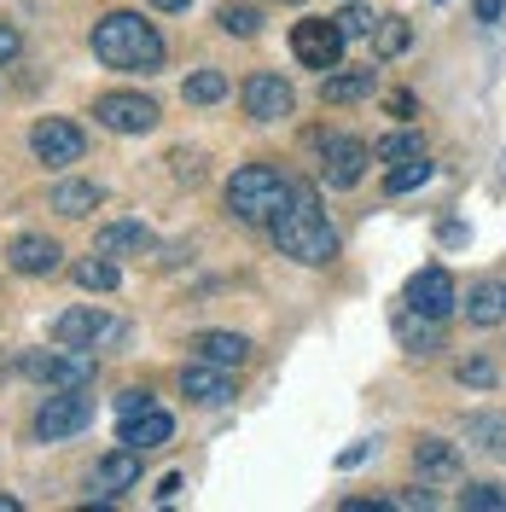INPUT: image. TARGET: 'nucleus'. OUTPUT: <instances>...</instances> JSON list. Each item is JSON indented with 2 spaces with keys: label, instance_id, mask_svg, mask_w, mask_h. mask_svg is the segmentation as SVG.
<instances>
[{
  "label": "nucleus",
  "instance_id": "nucleus-1",
  "mask_svg": "<svg viewBox=\"0 0 506 512\" xmlns=\"http://www.w3.org/2000/svg\"><path fill=\"white\" fill-rule=\"evenodd\" d=\"M94 59L105 70H128V76H152L163 70V35L140 18V12H105L94 24Z\"/></svg>",
  "mask_w": 506,
  "mask_h": 512
},
{
  "label": "nucleus",
  "instance_id": "nucleus-2",
  "mask_svg": "<svg viewBox=\"0 0 506 512\" xmlns=\"http://www.w3.org/2000/svg\"><path fill=\"white\" fill-rule=\"evenodd\" d=\"M268 227H274V245H280V256L303 262V268H326V262L338 256V227L315 210V198H291V204H285Z\"/></svg>",
  "mask_w": 506,
  "mask_h": 512
},
{
  "label": "nucleus",
  "instance_id": "nucleus-3",
  "mask_svg": "<svg viewBox=\"0 0 506 512\" xmlns=\"http://www.w3.org/2000/svg\"><path fill=\"white\" fill-rule=\"evenodd\" d=\"M291 198H297V187L285 181L274 163H245V169H233V181H227V210H233L239 222H274Z\"/></svg>",
  "mask_w": 506,
  "mask_h": 512
},
{
  "label": "nucleus",
  "instance_id": "nucleus-4",
  "mask_svg": "<svg viewBox=\"0 0 506 512\" xmlns=\"http://www.w3.org/2000/svg\"><path fill=\"white\" fill-rule=\"evenodd\" d=\"M18 373L47 390H88L99 373L94 350H76V344H59V350H24L18 355Z\"/></svg>",
  "mask_w": 506,
  "mask_h": 512
},
{
  "label": "nucleus",
  "instance_id": "nucleus-5",
  "mask_svg": "<svg viewBox=\"0 0 506 512\" xmlns=\"http://www.w3.org/2000/svg\"><path fill=\"white\" fill-rule=\"evenodd\" d=\"M94 425V396L88 390H53L41 408H35V437L41 443H64V437H76V431H88Z\"/></svg>",
  "mask_w": 506,
  "mask_h": 512
},
{
  "label": "nucleus",
  "instance_id": "nucleus-6",
  "mask_svg": "<svg viewBox=\"0 0 506 512\" xmlns=\"http://www.w3.org/2000/svg\"><path fill=\"white\" fill-rule=\"evenodd\" d=\"M30 152L47 169H70V163H82V152H88V134L70 123V117H41L30 128Z\"/></svg>",
  "mask_w": 506,
  "mask_h": 512
},
{
  "label": "nucleus",
  "instance_id": "nucleus-7",
  "mask_svg": "<svg viewBox=\"0 0 506 512\" xmlns=\"http://www.w3.org/2000/svg\"><path fill=\"white\" fill-rule=\"evenodd\" d=\"M117 338H128L123 320L99 315L94 303H82V309H64L59 320H53V344H76V350H99V344H117Z\"/></svg>",
  "mask_w": 506,
  "mask_h": 512
},
{
  "label": "nucleus",
  "instance_id": "nucleus-8",
  "mask_svg": "<svg viewBox=\"0 0 506 512\" xmlns=\"http://www.w3.org/2000/svg\"><path fill=\"white\" fill-rule=\"evenodd\" d=\"M94 117H99V128H111V134H152V128H158V99L117 88V94L94 99Z\"/></svg>",
  "mask_w": 506,
  "mask_h": 512
},
{
  "label": "nucleus",
  "instance_id": "nucleus-9",
  "mask_svg": "<svg viewBox=\"0 0 506 512\" xmlns=\"http://www.w3.org/2000/svg\"><path fill=\"white\" fill-rule=\"evenodd\" d=\"M291 53H297V64H309V70H338V59H344V30L332 24V18H303L297 30H291Z\"/></svg>",
  "mask_w": 506,
  "mask_h": 512
},
{
  "label": "nucleus",
  "instance_id": "nucleus-10",
  "mask_svg": "<svg viewBox=\"0 0 506 512\" xmlns=\"http://www.w3.org/2000/svg\"><path fill=\"white\" fill-rule=\"evenodd\" d=\"M408 309L413 315H431V320H448L460 309V291H454V274L448 268H419L408 280Z\"/></svg>",
  "mask_w": 506,
  "mask_h": 512
},
{
  "label": "nucleus",
  "instance_id": "nucleus-11",
  "mask_svg": "<svg viewBox=\"0 0 506 512\" xmlns=\"http://www.w3.org/2000/svg\"><path fill=\"white\" fill-rule=\"evenodd\" d=\"M367 163H373V146H367V140H349V134H338V140H326L320 175H326V187H332V192H349L361 175H367Z\"/></svg>",
  "mask_w": 506,
  "mask_h": 512
},
{
  "label": "nucleus",
  "instance_id": "nucleus-12",
  "mask_svg": "<svg viewBox=\"0 0 506 512\" xmlns=\"http://www.w3.org/2000/svg\"><path fill=\"white\" fill-rule=\"evenodd\" d=\"M291 105H297V94H291L285 76H274V70L245 76V117H256V123H280V117H291Z\"/></svg>",
  "mask_w": 506,
  "mask_h": 512
},
{
  "label": "nucleus",
  "instance_id": "nucleus-13",
  "mask_svg": "<svg viewBox=\"0 0 506 512\" xmlns=\"http://www.w3.org/2000/svg\"><path fill=\"white\" fill-rule=\"evenodd\" d=\"M181 390H187L198 408H222V402H233V367H216V361H187L181 367Z\"/></svg>",
  "mask_w": 506,
  "mask_h": 512
},
{
  "label": "nucleus",
  "instance_id": "nucleus-14",
  "mask_svg": "<svg viewBox=\"0 0 506 512\" xmlns=\"http://www.w3.org/2000/svg\"><path fill=\"white\" fill-rule=\"evenodd\" d=\"M59 239H47V233H18L12 239V251H6V262H12V274H24V280H47V274H59Z\"/></svg>",
  "mask_w": 506,
  "mask_h": 512
},
{
  "label": "nucleus",
  "instance_id": "nucleus-15",
  "mask_svg": "<svg viewBox=\"0 0 506 512\" xmlns=\"http://www.w3.org/2000/svg\"><path fill=\"white\" fill-rule=\"evenodd\" d=\"M169 437H175V419L163 414L158 402H152V408H140V414H123V425H117V443L140 448V454H146V448H163Z\"/></svg>",
  "mask_w": 506,
  "mask_h": 512
},
{
  "label": "nucleus",
  "instance_id": "nucleus-16",
  "mask_svg": "<svg viewBox=\"0 0 506 512\" xmlns=\"http://www.w3.org/2000/svg\"><path fill=\"white\" fill-rule=\"evenodd\" d=\"M134 483H140V448H111V454L94 466V489H99L105 507H111L123 489H134Z\"/></svg>",
  "mask_w": 506,
  "mask_h": 512
},
{
  "label": "nucleus",
  "instance_id": "nucleus-17",
  "mask_svg": "<svg viewBox=\"0 0 506 512\" xmlns=\"http://www.w3.org/2000/svg\"><path fill=\"white\" fill-rule=\"evenodd\" d=\"M94 251L117 262V256H146V251H158V239H152V227H140V222H111V227H99Z\"/></svg>",
  "mask_w": 506,
  "mask_h": 512
},
{
  "label": "nucleus",
  "instance_id": "nucleus-18",
  "mask_svg": "<svg viewBox=\"0 0 506 512\" xmlns=\"http://www.w3.org/2000/svg\"><path fill=\"white\" fill-rule=\"evenodd\" d=\"M379 88V70L367 64V70H326V82H320V99L326 105H355V99H367Z\"/></svg>",
  "mask_w": 506,
  "mask_h": 512
},
{
  "label": "nucleus",
  "instance_id": "nucleus-19",
  "mask_svg": "<svg viewBox=\"0 0 506 512\" xmlns=\"http://www.w3.org/2000/svg\"><path fill=\"white\" fill-rule=\"evenodd\" d=\"M413 472L419 478H454L460 472V448L443 443V437H419L413 443Z\"/></svg>",
  "mask_w": 506,
  "mask_h": 512
},
{
  "label": "nucleus",
  "instance_id": "nucleus-20",
  "mask_svg": "<svg viewBox=\"0 0 506 512\" xmlns=\"http://www.w3.org/2000/svg\"><path fill=\"white\" fill-rule=\"evenodd\" d=\"M460 309H466L472 326H501V320H506V286H501V280H477V286L466 291V303H460Z\"/></svg>",
  "mask_w": 506,
  "mask_h": 512
},
{
  "label": "nucleus",
  "instance_id": "nucleus-21",
  "mask_svg": "<svg viewBox=\"0 0 506 512\" xmlns=\"http://www.w3.org/2000/svg\"><path fill=\"white\" fill-rule=\"evenodd\" d=\"M99 204H105V187H99V181H59V187H53V210L70 216V222L94 216Z\"/></svg>",
  "mask_w": 506,
  "mask_h": 512
},
{
  "label": "nucleus",
  "instance_id": "nucleus-22",
  "mask_svg": "<svg viewBox=\"0 0 506 512\" xmlns=\"http://www.w3.org/2000/svg\"><path fill=\"white\" fill-rule=\"evenodd\" d=\"M192 350L204 355V361H216V367H245L251 338H245V332H198V344H192Z\"/></svg>",
  "mask_w": 506,
  "mask_h": 512
},
{
  "label": "nucleus",
  "instance_id": "nucleus-23",
  "mask_svg": "<svg viewBox=\"0 0 506 512\" xmlns=\"http://www.w3.org/2000/svg\"><path fill=\"white\" fill-rule=\"evenodd\" d=\"M396 338H402V350H408V355H437V350H443L437 320H431V315H413V309L396 320Z\"/></svg>",
  "mask_w": 506,
  "mask_h": 512
},
{
  "label": "nucleus",
  "instance_id": "nucleus-24",
  "mask_svg": "<svg viewBox=\"0 0 506 512\" xmlns=\"http://www.w3.org/2000/svg\"><path fill=\"white\" fill-rule=\"evenodd\" d=\"M466 443H477L483 454H506V414H472L466 419Z\"/></svg>",
  "mask_w": 506,
  "mask_h": 512
},
{
  "label": "nucleus",
  "instance_id": "nucleus-25",
  "mask_svg": "<svg viewBox=\"0 0 506 512\" xmlns=\"http://www.w3.org/2000/svg\"><path fill=\"white\" fill-rule=\"evenodd\" d=\"M227 88H233L227 70H192L181 94H187V105H216V99H227Z\"/></svg>",
  "mask_w": 506,
  "mask_h": 512
},
{
  "label": "nucleus",
  "instance_id": "nucleus-26",
  "mask_svg": "<svg viewBox=\"0 0 506 512\" xmlns=\"http://www.w3.org/2000/svg\"><path fill=\"white\" fill-rule=\"evenodd\" d=\"M117 280H123V274H117V262H111V256H88V262H76V286L82 291H117Z\"/></svg>",
  "mask_w": 506,
  "mask_h": 512
},
{
  "label": "nucleus",
  "instance_id": "nucleus-27",
  "mask_svg": "<svg viewBox=\"0 0 506 512\" xmlns=\"http://www.w3.org/2000/svg\"><path fill=\"white\" fill-rule=\"evenodd\" d=\"M408 158H425V140L402 128V134H384L379 146H373V163H408Z\"/></svg>",
  "mask_w": 506,
  "mask_h": 512
},
{
  "label": "nucleus",
  "instance_id": "nucleus-28",
  "mask_svg": "<svg viewBox=\"0 0 506 512\" xmlns=\"http://www.w3.org/2000/svg\"><path fill=\"white\" fill-rule=\"evenodd\" d=\"M460 507L466 512H506V483H466L460 489Z\"/></svg>",
  "mask_w": 506,
  "mask_h": 512
},
{
  "label": "nucleus",
  "instance_id": "nucleus-29",
  "mask_svg": "<svg viewBox=\"0 0 506 512\" xmlns=\"http://www.w3.org/2000/svg\"><path fill=\"white\" fill-rule=\"evenodd\" d=\"M216 24H222L227 35H239V41H251V35L262 30V12H256V6H233V0H227L222 12H216Z\"/></svg>",
  "mask_w": 506,
  "mask_h": 512
},
{
  "label": "nucleus",
  "instance_id": "nucleus-30",
  "mask_svg": "<svg viewBox=\"0 0 506 512\" xmlns=\"http://www.w3.org/2000/svg\"><path fill=\"white\" fill-rule=\"evenodd\" d=\"M425 181H431V163L408 158V163H396V169L384 175V192H413V187H425Z\"/></svg>",
  "mask_w": 506,
  "mask_h": 512
},
{
  "label": "nucleus",
  "instance_id": "nucleus-31",
  "mask_svg": "<svg viewBox=\"0 0 506 512\" xmlns=\"http://www.w3.org/2000/svg\"><path fill=\"white\" fill-rule=\"evenodd\" d=\"M379 59H396V53H408V41H413V30H408V18H379Z\"/></svg>",
  "mask_w": 506,
  "mask_h": 512
},
{
  "label": "nucleus",
  "instance_id": "nucleus-32",
  "mask_svg": "<svg viewBox=\"0 0 506 512\" xmlns=\"http://www.w3.org/2000/svg\"><path fill=\"white\" fill-rule=\"evenodd\" d=\"M332 24L344 30V41H361V35H373V30H379V18H373L367 6H355V0H349V6L338 12V18H332Z\"/></svg>",
  "mask_w": 506,
  "mask_h": 512
},
{
  "label": "nucleus",
  "instance_id": "nucleus-33",
  "mask_svg": "<svg viewBox=\"0 0 506 512\" xmlns=\"http://www.w3.org/2000/svg\"><path fill=\"white\" fill-rule=\"evenodd\" d=\"M460 384H472V390H495V384H501V373H495V361L472 355V361H460Z\"/></svg>",
  "mask_w": 506,
  "mask_h": 512
},
{
  "label": "nucleus",
  "instance_id": "nucleus-34",
  "mask_svg": "<svg viewBox=\"0 0 506 512\" xmlns=\"http://www.w3.org/2000/svg\"><path fill=\"white\" fill-rule=\"evenodd\" d=\"M140 408H152V390L140 384V390H123L117 396V414H140Z\"/></svg>",
  "mask_w": 506,
  "mask_h": 512
},
{
  "label": "nucleus",
  "instance_id": "nucleus-35",
  "mask_svg": "<svg viewBox=\"0 0 506 512\" xmlns=\"http://www.w3.org/2000/svg\"><path fill=\"white\" fill-rule=\"evenodd\" d=\"M18 53H24V35L12 30V24H0V64H12Z\"/></svg>",
  "mask_w": 506,
  "mask_h": 512
},
{
  "label": "nucleus",
  "instance_id": "nucleus-36",
  "mask_svg": "<svg viewBox=\"0 0 506 512\" xmlns=\"http://www.w3.org/2000/svg\"><path fill=\"white\" fill-rule=\"evenodd\" d=\"M390 507H408V512H431V507H437V501H431L425 489H408V495H396Z\"/></svg>",
  "mask_w": 506,
  "mask_h": 512
},
{
  "label": "nucleus",
  "instance_id": "nucleus-37",
  "mask_svg": "<svg viewBox=\"0 0 506 512\" xmlns=\"http://www.w3.org/2000/svg\"><path fill=\"white\" fill-rule=\"evenodd\" d=\"M175 495H181V472H169V478L158 483V501H175Z\"/></svg>",
  "mask_w": 506,
  "mask_h": 512
},
{
  "label": "nucleus",
  "instance_id": "nucleus-38",
  "mask_svg": "<svg viewBox=\"0 0 506 512\" xmlns=\"http://www.w3.org/2000/svg\"><path fill=\"white\" fill-rule=\"evenodd\" d=\"M361 460H367V443H355V448H344V454H338V466H361Z\"/></svg>",
  "mask_w": 506,
  "mask_h": 512
},
{
  "label": "nucleus",
  "instance_id": "nucleus-39",
  "mask_svg": "<svg viewBox=\"0 0 506 512\" xmlns=\"http://www.w3.org/2000/svg\"><path fill=\"white\" fill-rule=\"evenodd\" d=\"M477 18H483V24H495V18H501V0H477Z\"/></svg>",
  "mask_w": 506,
  "mask_h": 512
},
{
  "label": "nucleus",
  "instance_id": "nucleus-40",
  "mask_svg": "<svg viewBox=\"0 0 506 512\" xmlns=\"http://www.w3.org/2000/svg\"><path fill=\"white\" fill-rule=\"evenodd\" d=\"M152 6H158V12H187L192 0H152Z\"/></svg>",
  "mask_w": 506,
  "mask_h": 512
},
{
  "label": "nucleus",
  "instance_id": "nucleus-41",
  "mask_svg": "<svg viewBox=\"0 0 506 512\" xmlns=\"http://www.w3.org/2000/svg\"><path fill=\"white\" fill-rule=\"evenodd\" d=\"M0 512H18V495H0Z\"/></svg>",
  "mask_w": 506,
  "mask_h": 512
},
{
  "label": "nucleus",
  "instance_id": "nucleus-42",
  "mask_svg": "<svg viewBox=\"0 0 506 512\" xmlns=\"http://www.w3.org/2000/svg\"><path fill=\"white\" fill-rule=\"evenodd\" d=\"M285 6H303V0H285Z\"/></svg>",
  "mask_w": 506,
  "mask_h": 512
}]
</instances>
